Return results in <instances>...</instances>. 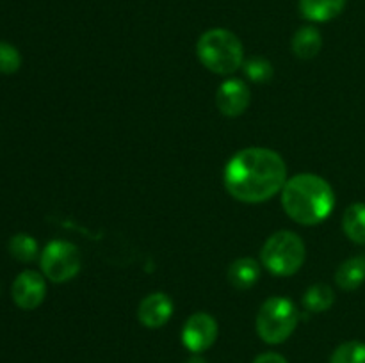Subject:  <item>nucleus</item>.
<instances>
[{
    "instance_id": "15",
    "label": "nucleus",
    "mask_w": 365,
    "mask_h": 363,
    "mask_svg": "<svg viewBox=\"0 0 365 363\" xmlns=\"http://www.w3.org/2000/svg\"><path fill=\"white\" fill-rule=\"evenodd\" d=\"M342 228L349 241L365 244V203H353L344 210Z\"/></svg>"
},
{
    "instance_id": "1",
    "label": "nucleus",
    "mask_w": 365,
    "mask_h": 363,
    "mask_svg": "<svg viewBox=\"0 0 365 363\" xmlns=\"http://www.w3.org/2000/svg\"><path fill=\"white\" fill-rule=\"evenodd\" d=\"M228 194L242 203H262L284 189L287 167L277 152L246 148L228 160L223 173Z\"/></svg>"
},
{
    "instance_id": "13",
    "label": "nucleus",
    "mask_w": 365,
    "mask_h": 363,
    "mask_svg": "<svg viewBox=\"0 0 365 363\" xmlns=\"http://www.w3.org/2000/svg\"><path fill=\"white\" fill-rule=\"evenodd\" d=\"M321 46H323V36L314 25L298 28L292 38V52L299 59H312L321 52Z\"/></svg>"
},
{
    "instance_id": "9",
    "label": "nucleus",
    "mask_w": 365,
    "mask_h": 363,
    "mask_svg": "<svg viewBox=\"0 0 365 363\" xmlns=\"http://www.w3.org/2000/svg\"><path fill=\"white\" fill-rule=\"evenodd\" d=\"M252 102V91L239 78H230L220 85L216 93V105L223 116L237 117L246 112Z\"/></svg>"
},
{
    "instance_id": "6",
    "label": "nucleus",
    "mask_w": 365,
    "mask_h": 363,
    "mask_svg": "<svg viewBox=\"0 0 365 363\" xmlns=\"http://www.w3.org/2000/svg\"><path fill=\"white\" fill-rule=\"evenodd\" d=\"M41 270L53 283H66L81 270L82 256L75 244L66 241H52L41 253Z\"/></svg>"
},
{
    "instance_id": "16",
    "label": "nucleus",
    "mask_w": 365,
    "mask_h": 363,
    "mask_svg": "<svg viewBox=\"0 0 365 363\" xmlns=\"http://www.w3.org/2000/svg\"><path fill=\"white\" fill-rule=\"evenodd\" d=\"M335 302V292L330 285L316 283L303 295V306L312 313H323Z\"/></svg>"
},
{
    "instance_id": "19",
    "label": "nucleus",
    "mask_w": 365,
    "mask_h": 363,
    "mask_svg": "<svg viewBox=\"0 0 365 363\" xmlns=\"http://www.w3.org/2000/svg\"><path fill=\"white\" fill-rule=\"evenodd\" d=\"M242 70H245L246 77L255 84H266L273 77V66L269 60L262 59V57H252L242 63Z\"/></svg>"
},
{
    "instance_id": "5",
    "label": "nucleus",
    "mask_w": 365,
    "mask_h": 363,
    "mask_svg": "<svg viewBox=\"0 0 365 363\" xmlns=\"http://www.w3.org/2000/svg\"><path fill=\"white\" fill-rule=\"evenodd\" d=\"M298 310L285 298H271L260 306L257 333L266 344L277 345L287 340L298 326Z\"/></svg>"
},
{
    "instance_id": "18",
    "label": "nucleus",
    "mask_w": 365,
    "mask_h": 363,
    "mask_svg": "<svg viewBox=\"0 0 365 363\" xmlns=\"http://www.w3.org/2000/svg\"><path fill=\"white\" fill-rule=\"evenodd\" d=\"M330 363H365V342L349 340L341 344L331 352Z\"/></svg>"
},
{
    "instance_id": "22",
    "label": "nucleus",
    "mask_w": 365,
    "mask_h": 363,
    "mask_svg": "<svg viewBox=\"0 0 365 363\" xmlns=\"http://www.w3.org/2000/svg\"><path fill=\"white\" fill-rule=\"evenodd\" d=\"M185 363H207V359L200 354H192Z\"/></svg>"
},
{
    "instance_id": "12",
    "label": "nucleus",
    "mask_w": 365,
    "mask_h": 363,
    "mask_svg": "<svg viewBox=\"0 0 365 363\" xmlns=\"http://www.w3.org/2000/svg\"><path fill=\"white\" fill-rule=\"evenodd\" d=\"M260 278V265L255 258H237L230 267H228V281L232 287L239 288V290H246L252 288L253 285L259 281Z\"/></svg>"
},
{
    "instance_id": "11",
    "label": "nucleus",
    "mask_w": 365,
    "mask_h": 363,
    "mask_svg": "<svg viewBox=\"0 0 365 363\" xmlns=\"http://www.w3.org/2000/svg\"><path fill=\"white\" fill-rule=\"evenodd\" d=\"M348 0H299V13L305 20L324 23L344 11Z\"/></svg>"
},
{
    "instance_id": "3",
    "label": "nucleus",
    "mask_w": 365,
    "mask_h": 363,
    "mask_svg": "<svg viewBox=\"0 0 365 363\" xmlns=\"http://www.w3.org/2000/svg\"><path fill=\"white\" fill-rule=\"evenodd\" d=\"M196 53L200 63L217 75L235 73L245 63L241 39L227 28H210L203 32L196 45Z\"/></svg>"
},
{
    "instance_id": "7",
    "label": "nucleus",
    "mask_w": 365,
    "mask_h": 363,
    "mask_svg": "<svg viewBox=\"0 0 365 363\" xmlns=\"http://www.w3.org/2000/svg\"><path fill=\"white\" fill-rule=\"evenodd\" d=\"M217 338V322L212 315L205 312L192 313L182 330V342L192 354L207 351Z\"/></svg>"
},
{
    "instance_id": "14",
    "label": "nucleus",
    "mask_w": 365,
    "mask_h": 363,
    "mask_svg": "<svg viewBox=\"0 0 365 363\" xmlns=\"http://www.w3.org/2000/svg\"><path fill=\"white\" fill-rule=\"evenodd\" d=\"M365 281V256H353L342 262L335 273V283L342 290H355Z\"/></svg>"
},
{
    "instance_id": "17",
    "label": "nucleus",
    "mask_w": 365,
    "mask_h": 363,
    "mask_svg": "<svg viewBox=\"0 0 365 363\" xmlns=\"http://www.w3.org/2000/svg\"><path fill=\"white\" fill-rule=\"evenodd\" d=\"M9 253L18 262L29 263L38 256V242L27 233H16L9 241Z\"/></svg>"
},
{
    "instance_id": "8",
    "label": "nucleus",
    "mask_w": 365,
    "mask_h": 363,
    "mask_svg": "<svg viewBox=\"0 0 365 363\" xmlns=\"http://www.w3.org/2000/svg\"><path fill=\"white\" fill-rule=\"evenodd\" d=\"M13 299L16 302L18 308L21 310H36L43 302L46 294V283L45 278L38 273V270H24L14 280L13 288Z\"/></svg>"
},
{
    "instance_id": "2",
    "label": "nucleus",
    "mask_w": 365,
    "mask_h": 363,
    "mask_svg": "<svg viewBox=\"0 0 365 363\" xmlns=\"http://www.w3.org/2000/svg\"><path fill=\"white\" fill-rule=\"evenodd\" d=\"M282 205L292 221L305 226L323 223L335 209V194L324 178L302 173L285 182Z\"/></svg>"
},
{
    "instance_id": "10",
    "label": "nucleus",
    "mask_w": 365,
    "mask_h": 363,
    "mask_svg": "<svg viewBox=\"0 0 365 363\" xmlns=\"http://www.w3.org/2000/svg\"><path fill=\"white\" fill-rule=\"evenodd\" d=\"M173 315V301L164 292H153L141 301L138 310V319L143 326L150 330L163 327Z\"/></svg>"
},
{
    "instance_id": "4",
    "label": "nucleus",
    "mask_w": 365,
    "mask_h": 363,
    "mask_svg": "<svg viewBox=\"0 0 365 363\" xmlns=\"http://www.w3.org/2000/svg\"><path fill=\"white\" fill-rule=\"evenodd\" d=\"M305 244L294 231H277L271 235L260 251V260L269 273L277 276H292L305 262Z\"/></svg>"
},
{
    "instance_id": "20",
    "label": "nucleus",
    "mask_w": 365,
    "mask_h": 363,
    "mask_svg": "<svg viewBox=\"0 0 365 363\" xmlns=\"http://www.w3.org/2000/svg\"><path fill=\"white\" fill-rule=\"evenodd\" d=\"M21 66V56L16 46L11 43L0 41V73H16Z\"/></svg>"
},
{
    "instance_id": "21",
    "label": "nucleus",
    "mask_w": 365,
    "mask_h": 363,
    "mask_svg": "<svg viewBox=\"0 0 365 363\" xmlns=\"http://www.w3.org/2000/svg\"><path fill=\"white\" fill-rule=\"evenodd\" d=\"M253 363H289V362L284 358V356L278 354V352H262V354H259L255 359H253Z\"/></svg>"
}]
</instances>
